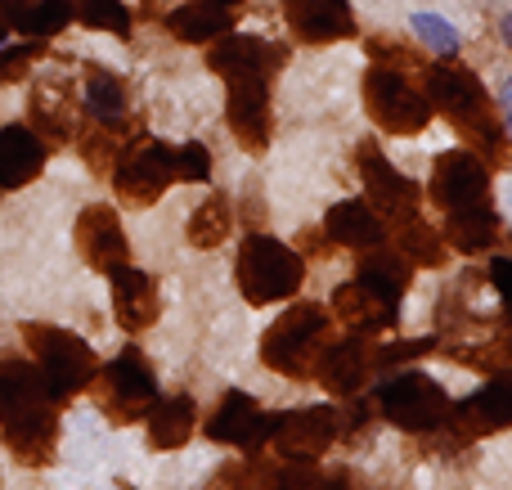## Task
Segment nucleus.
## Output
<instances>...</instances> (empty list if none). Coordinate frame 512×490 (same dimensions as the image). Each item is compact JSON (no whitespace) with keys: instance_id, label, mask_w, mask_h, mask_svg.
Listing matches in <instances>:
<instances>
[{"instance_id":"9d476101","label":"nucleus","mask_w":512,"mask_h":490,"mask_svg":"<svg viewBox=\"0 0 512 490\" xmlns=\"http://www.w3.org/2000/svg\"><path fill=\"white\" fill-rule=\"evenodd\" d=\"M355 171H360L369 207L382 216V225H400L405 216H418L423 189H418L409 176H400V171L387 162V153H382L373 140L355 144Z\"/></svg>"},{"instance_id":"7c9ffc66","label":"nucleus","mask_w":512,"mask_h":490,"mask_svg":"<svg viewBox=\"0 0 512 490\" xmlns=\"http://www.w3.org/2000/svg\"><path fill=\"white\" fill-rule=\"evenodd\" d=\"M131 126H126V117H122V122H95L90 131H81V158H86V167L95 171V176H108V171H113V162L122 158V149L135 135Z\"/></svg>"},{"instance_id":"2eb2a0df","label":"nucleus","mask_w":512,"mask_h":490,"mask_svg":"<svg viewBox=\"0 0 512 490\" xmlns=\"http://www.w3.org/2000/svg\"><path fill=\"white\" fill-rule=\"evenodd\" d=\"M310 378L324 387L337 401H355L360 387L369 383V342L360 333L351 338H324V347L315 351V365H310Z\"/></svg>"},{"instance_id":"dca6fc26","label":"nucleus","mask_w":512,"mask_h":490,"mask_svg":"<svg viewBox=\"0 0 512 490\" xmlns=\"http://www.w3.org/2000/svg\"><path fill=\"white\" fill-rule=\"evenodd\" d=\"M445 423L459 432L463 446H472V441H481V437H495V432H504L508 423H512V378L508 374H490V383L481 387L477 396L450 405V419H445Z\"/></svg>"},{"instance_id":"aec40b11","label":"nucleus","mask_w":512,"mask_h":490,"mask_svg":"<svg viewBox=\"0 0 512 490\" xmlns=\"http://www.w3.org/2000/svg\"><path fill=\"white\" fill-rule=\"evenodd\" d=\"M225 122H230L239 149L265 153V144H270V126H274L270 86H265V81H234L230 99H225Z\"/></svg>"},{"instance_id":"2f4dec72","label":"nucleus","mask_w":512,"mask_h":490,"mask_svg":"<svg viewBox=\"0 0 512 490\" xmlns=\"http://www.w3.org/2000/svg\"><path fill=\"white\" fill-rule=\"evenodd\" d=\"M230 230H234V207H230V198H225V194H212L207 203H198L194 216H189L185 239H189V248L207 252V248H221V243L230 239Z\"/></svg>"},{"instance_id":"f3484780","label":"nucleus","mask_w":512,"mask_h":490,"mask_svg":"<svg viewBox=\"0 0 512 490\" xmlns=\"http://www.w3.org/2000/svg\"><path fill=\"white\" fill-rule=\"evenodd\" d=\"M283 23L301 45H333L355 36V9L346 0H279Z\"/></svg>"},{"instance_id":"a19ab883","label":"nucleus","mask_w":512,"mask_h":490,"mask_svg":"<svg viewBox=\"0 0 512 490\" xmlns=\"http://www.w3.org/2000/svg\"><path fill=\"white\" fill-rule=\"evenodd\" d=\"M486 284H495V293H499V297H508V257H504V252H499V257L490 261Z\"/></svg>"},{"instance_id":"39448f33","label":"nucleus","mask_w":512,"mask_h":490,"mask_svg":"<svg viewBox=\"0 0 512 490\" xmlns=\"http://www.w3.org/2000/svg\"><path fill=\"white\" fill-rule=\"evenodd\" d=\"M328 324H333V315L319 302H292L288 311L261 333V365L292 378V383H306L310 365H315V351L324 347V338H328Z\"/></svg>"},{"instance_id":"f8f14e48","label":"nucleus","mask_w":512,"mask_h":490,"mask_svg":"<svg viewBox=\"0 0 512 490\" xmlns=\"http://www.w3.org/2000/svg\"><path fill=\"white\" fill-rule=\"evenodd\" d=\"M283 63H288V50L274 41H261V36H216L212 50H207V68L216 72V77H225V86H234V81H265L270 86L274 77L283 72Z\"/></svg>"},{"instance_id":"6e6552de","label":"nucleus","mask_w":512,"mask_h":490,"mask_svg":"<svg viewBox=\"0 0 512 490\" xmlns=\"http://www.w3.org/2000/svg\"><path fill=\"white\" fill-rule=\"evenodd\" d=\"M360 95H364V113L378 131L391 135H423L427 122H432V104H427L423 86L405 77L396 68H378L373 63L360 81Z\"/></svg>"},{"instance_id":"5701e85b","label":"nucleus","mask_w":512,"mask_h":490,"mask_svg":"<svg viewBox=\"0 0 512 490\" xmlns=\"http://www.w3.org/2000/svg\"><path fill=\"white\" fill-rule=\"evenodd\" d=\"M445 248L463 252V257H477V252H495L499 239H504V221L490 203L477 207H454L445 212V230H441Z\"/></svg>"},{"instance_id":"f704fd0d","label":"nucleus","mask_w":512,"mask_h":490,"mask_svg":"<svg viewBox=\"0 0 512 490\" xmlns=\"http://www.w3.org/2000/svg\"><path fill=\"white\" fill-rule=\"evenodd\" d=\"M72 5V23L90 27V32H113L117 41L131 36V9L122 0H68Z\"/></svg>"},{"instance_id":"9b49d317","label":"nucleus","mask_w":512,"mask_h":490,"mask_svg":"<svg viewBox=\"0 0 512 490\" xmlns=\"http://www.w3.org/2000/svg\"><path fill=\"white\" fill-rule=\"evenodd\" d=\"M337 423H342V414L333 405H310V410H297V414H279L265 450H274V459H283V464H319L328 455V446L337 441Z\"/></svg>"},{"instance_id":"393cba45","label":"nucleus","mask_w":512,"mask_h":490,"mask_svg":"<svg viewBox=\"0 0 512 490\" xmlns=\"http://www.w3.org/2000/svg\"><path fill=\"white\" fill-rule=\"evenodd\" d=\"M324 234L337 248H373V243H387V225L373 212L364 198H342V203L328 207L324 216Z\"/></svg>"},{"instance_id":"58836bf2","label":"nucleus","mask_w":512,"mask_h":490,"mask_svg":"<svg viewBox=\"0 0 512 490\" xmlns=\"http://www.w3.org/2000/svg\"><path fill=\"white\" fill-rule=\"evenodd\" d=\"M414 32L423 36L441 59H454V54H459V32H454L441 14H414Z\"/></svg>"},{"instance_id":"6ab92c4d","label":"nucleus","mask_w":512,"mask_h":490,"mask_svg":"<svg viewBox=\"0 0 512 490\" xmlns=\"http://www.w3.org/2000/svg\"><path fill=\"white\" fill-rule=\"evenodd\" d=\"M77 252L86 257L90 270H99V275H108L113 266H122V261L131 257L126 230L108 203H90L86 212L77 216Z\"/></svg>"},{"instance_id":"b1692460","label":"nucleus","mask_w":512,"mask_h":490,"mask_svg":"<svg viewBox=\"0 0 512 490\" xmlns=\"http://www.w3.org/2000/svg\"><path fill=\"white\" fill-rule=\"evenodd\" d=\"M333 320L346 324L351 333H360V338H373V333L396 324V302H387L373 288H364L360 279H351V284H342L333 293Z\"/></svg>"},{"instance_id":"f257e3e1","label":"nucleus","mask_w":512,"mask_h":490,"mask_svg":"<svg viewBox=\"0 0 512 490\" xmlns=\"http://www.w3.org/2000/svg\"><path fill=\"white\" fill-rule=\"evenodd\" d=\"M0 446L23 468L54 464V450H59V401L45 392L32 360L0 356Z\"/></svg>"},{"instance_id":"c03bdc74","label":"nucleus","mask_w":512,"mask_h":490,"mask_svg":"<svg viewBox=\"0 0 512 490\" xmlns=\"http://www.w3.org/2000/svg\"><path fill=\"white\" fill-rule=\"evenodd\" d=\"M216 5H225V9H234V5H243V0H216Z\"/></svg>"},{"instance_id":"a878e982","label":"nucleus","mask_w":512,"mask_h":490,"mask_svg":"<svg viewBox=\"0 0 512 490\" xmlns=\"http://www.w3.org/2000/svg\"><path fill=\"white\" fill-rule=\"evenodd\" d=\"M355 279H360L364 288H373L378 297H387V302L400 306V297H405L409 284H414V266H409L396 248L373 243V248H364L360 266H355Z\"/></svg>"},{"instance_id":"ddd939ff","label":"nucleus","mask_w":512,"mask_h":490,"mask_svg":"<svg viewBox=\"0 0 512 490\" xmlns=\"http://www.w3.org/2000/svg\"><path fill=\"white\" fill-rule=\"evenodd\" d=\"M490 176H495V171H490L472 149L436 153V162H432V203L441 207V212L490 203Z\"/></svg>"},{"instance_id":"37998d69","label":"nucleus","mask_w":512,"mask_h":490,"mask_svg":"<svg viewBox=\"0 0 512 490\" xmlns=\"http://www.w3.org/2000/svg\"><path fill=\"white\" fill-rule=\"evenodd\" d=\"M27 5H32V0H0V14H5V18H14L18 9H27Z\"/></svg>"},{"instance_id":"473e14b6","label":"nucleus","mask_w":512,"mask_h":490,"mask_svg":"<svg viewBox=\"0 0 512 490\" xmlns=\"http://www.w3.org/2000/svg\"><path fill=\"white\" fill-rule=\"evenodd\" d=\"M68 23H72V5H68V0H32L27 9H18V14L9 18V27H14V32H23L27 41H54V36H59Z\"/></svg>"},{"instance_id":"1a4fd4ad","label":"nucleus","mask_w":512,"mask_h":490,"mask_svg":"<svg viewBox=\"0 0 512 490\" xmlns=\"http://www.w3.org/2000/svg\"><path fill=\"white\" fill-rule=\"evenodd\" d=\"M113 194L126 207H153L171 185H176V149L149 135H131L122 158L113 162Z\"/></svg>"},{"instance_id":"c756f323","label":"nucleus","mask_w":512,"mask_h":490,"mask_svg":"<svg viewBox=\"0 0 512 490\" xmlns=\"http://www.w3.org/2000/svg\"><path fill=\"white\" fill-rule=\"evenodd\" d=\"M81 104L95 122H122L126 117V81L117 72L99 68V63H86V90H81Z\"/></svg>"},{"instance_id":"c9c22d12","label":"nucleus","mask_w":512,"mask_h":490,"mask_svg":"<svg viewBox=\"0 0 512 490\" xmlns=\"http://www.w3.org/2000/svg\"><path fill=\"white\" fill-rule=\"evenodd\" d=\"M436 351V338H409V342H391V347H373L369 342V374H391L405 369L409 360H423Z\"/></svg>"},{"instance_id":"7ed1b4c3","label":"nucleus","mask_w":512,"mask_h":490,"mask_svg":"<svg viewBox=\"0 0 512 490\" xmlns=\"http://www.w3.org/2000/svg\"><path fill=\"white\" fill-rule=\"evenodd\" d=\"M23 342L27 351H32V365L36 374H41L45 392L54 396V401H72V396L90 392V378H95L99 369V356L90 351L86 338H77V333L59 329V324H23Z\"/></svg>"},{"instance_id":"79ce46f5","label":"nucleus","mask_w":512,"mask_h":490,"mask_svg":"<svg viewBox=\"0 0 512 490\" xmlns=\"http://www.w3.org/2000/svg\"><path fill=\"white\" fill-rule=\"evenodd\" d=\"M301 239H306V248L315 252V257H324V252H328V243H319V234H315V230H306Z\"/></svg>"},{"instance_id":"72a5a7b5","label":"nucleus","mask_w":512,"mask_h":490,"mask_svg":"<svg viewBox=\"0 0 512 490\" xmlns=\"http://www.w3.org/2000/svg\"><path fill=\"white\" fill-rule=\"evenodd\" d=\"M436 351H445L454 365L477 369V374H486V378L512 369V342H508L504 324H499V338H490V342H477V347H441V342H436Z\"/></svg>"},{"instance_id":"cd10ccee","label":"nucleus","mask_w":512,"mask_h":490,"mask_svg":"<svg viewBox=\"0 0 512 490\" xmlns=\"http://www.w3.org/2000/svg\"><path fill=\"white\" fill-rule=\"evenodd\" d=\"M144 419H149L153 450H180L198 428V405L194 396H167V401H153Z\"/></svg>"},{"instance_id":"4c0bfd02","label":"nucleus","mask_w":512,"mask_h":490,"mask_svg":"<svg viewBox=\"0 0 512 490\" xmlns=\"http://www.w3.org/2000/svg\"><path fill=\"white\" fill-rule=\"evenodd\" d=\"M36 59H45V41H23V45H0V86H14L36 68Z\"/></svg>"},{"instance_id":"20e7f679","label":"nucleus","mask_w":512,"mask_h":490,"mask_svg":"<svg viewBox=\"0 0 512 490\" xmlns=\"http://www.w3.org/2000/svg\"><path fill=\"white\" fill-rule=\"evenodd\" d=\"M234 279H239L243 302L252 306L288 302V297H297L301 279H306V257L288 243L252 230L239 248V261H234Z\"/></svg>"},{"instance_id":"ea45409f","label":"nucleus","mask_w":512,"mask_h":490,"mask_svg":"<svg viewBox=\"0 0 512 490\" xmlns=\"http://www.w3.org/2000/svg\"><path fill=\"white\" fill-rule=\"evenodd\" d=\"M176 180H189V185H203V180H212V153H207V144L189 140L176 149Z\"/></svg>"},{"instance_id":"f03ea898","label":"nucleus","mask_w":512,"mask_h":490,"mask_svg":"<svg viewBox=\"0 0 512 490\" xmlns=\"http://www.w3.org/2000/svg\"><path fill=\"white\" fill-rule=\"evenodd\" d=\"M423 95L432 104V113H441L445 122L459 131L463 144H472L481 162L490 171L508 162V131H504V113L495 108L486 81L477 72L459 68V63L441 59L423 68Z\"/></svg>"},{"instance_id":"0eeeda50","label":"nucleus","mask_w":512,"mask_h":490,"mask_svg":"<svg viewBox=\"0 0 512 490\" xmlns=\"http://www.w3.org/2000/svg\"><path fill=\"white\" fill-rule=\"evenodd\" d=\"M90 392H95L99 410H104V419L113 423V428H131V423H140L144 414H149V405L158 401V378L144 365L140 347H126L117 360L95 369Z\"/></svg>"},{"instance_id":"412c9836","label":"nucleus","mask_w":512,"mask_h":490,"mask_svg":"<svg viewBox=\"0 0 512 490\" xmlns=\"http://www.w3.org/2000/svg\"><path fill=\"white\" fill-rule=\"evenodd\" d=\"M108 279H113L117 324H122L126 333L153 329V320H158V284H153V275H144V270H135L131 261H122V266L108 270Z\"/></svg>"},{"instance_id":"a211bd4d","label":"nucleus","mask_w":512,"mask_h":490,"mask_svg":"<svg viewBox=\"0 0 512 490\" xmlns=\"http://www.w3.org/2000/svg\"><path fill=\"white\" fill-rule=\"evenodd\" d=\"M27 117H32V131L41 135L45 144H68L77 135V117H81V99L72 95L68 77H45L32 86V99H27Z\"/></svg>"},{"instance_id":"bb28decb","label":"nucleus","mask_w":512,"mask_h":490,"mask_svg":"<svg viewBox=\"0 0 512 490\" xmlns=\"http://www.w3.org/2000/svg\"><path fill=\"white\" fill-rule=\"evenodd\" d=\"M230 27H234V9L216 5V0H189V5L167 14V32L185 45H212Z\"/></svg>"},{"instance_id":"4be33fe9","label":"nucleus","mask_w":512,"mask_h":490,"mask_svg":"<svg viewBox=\"0 0 512 490\" xmlns=\"http://www.w3.org/2000/svg\"><path fill=\"white\" fill-rule=\"evenodd\" d=\"M45 149L50 144L23 122L0 126V189H23L45 171Z\"/></svg>"},{"instance_id":"e433bc0d","label":"nucleus","mask_w":512,"mask_h":490,"mask_svg":"<svg viewBox=\"0 0 512 490\" xmlns=\"http://www.w3.org/2000/svg\"><path fill=\"white\" fill-rule=\"evenodd\" d=\"M369 59L378 63V68H396V72H409V68H423V54L414 50V45L405 41H391V36H369Z\"/></svg>"},{"instance_id":"c85d7f7f","label":"nucleus","mask_w":512,"mask_h":490,"mask_svg":"<svg viewBox=\"0 0 512 490\" xmlns=\"http://www.w3.org/2000/svg\"><path fill=\"white\" fill-rule=\"evenodd\" d=\"M396 252L409 261V266H427V270H441L450 261V248H445L441 230H432L427 221L418 216H405L396 225Z\"/></svg>"},{"instance_id":"423d86ee","label":"nucleus","mask_w":512,"mask_h":490,"mask_svg":"<svg viewBox=\"0 0 512 490\" xmlns=\"http://www.w3.org/2000/svg\"><path fill=\"white\" fill-rule=\"evenodd\" d=\"M387 383H378L373 392V405L378 414L391 423V428L409 432V437H432V432L445 428L450 419V396L436 378L418 374V369H391L382 374Z\"/></svg>"},{"instance_id":"4468645a","label":"nucleus","mask_w":512,"mask_h":490,"mask_svg":"<svg viewBox=\"0 0 512 490\" xmlns=\"http://www.w3.org/2000/svg\"><path fill=\"white\" fill-rule=\"evenodd\" d=\"M274 419H279V414H261V405H256L248 392H225L221 401H216L203 432L212 446H239V450H248V455H261L274 432Z\"/></svg>"}]
</instances>
